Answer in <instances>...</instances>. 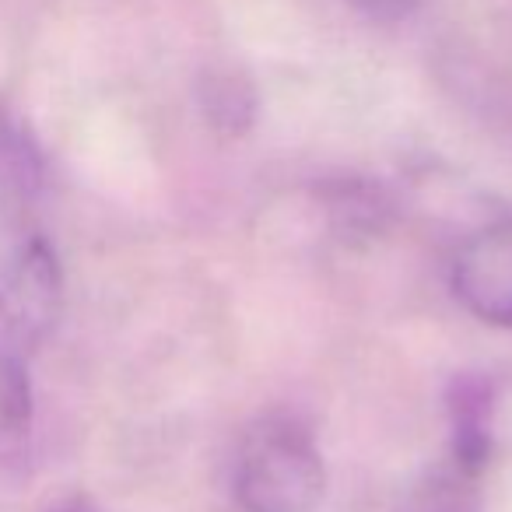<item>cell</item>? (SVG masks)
I'll return each instance as SVG.
<instances>
[{
    "mask_svg": "<svg viewBox=\"0 0 512 512\" xmlns=\"http://www.w3.org/2000/svg\"><path fill=\"white\" fill-rule=\"evenodd\" d=\"M32 383L22 358L0 351V463L22 456L32 435Z\"/></svg>",
    "mask_w": 512,
    "mask_h": 512,
    "instance_id": "obj_8",
    "label": "cell"
},
{
    "mask_svg": "<svg viewBox=\"0 0 512 512\" xmlns=\"http://www.w3.org/2000/svg\"><path fill=\"white\" fill-rule=\"evenodd\" d=\"M453 295L477 320L512 330V211L460 242L453 256Z\"/></svg>",
    "mask_w": 512,
    "mask_h": 512,
    "instance_id": "obj_3",
    "label": "cell"
},
{
    "mask_svg": "<svg viewBox=\"0 0 512 512\" xmlns=\"http://www.w3.org/2000/svg\"><path fill=\"white\" fill-rule=\"evenodd\" d=\"M323 211H327L330 228L337 239L358 242V239H376L386 232L393 218V200L379 183L362 176H337L320 186Z\"/></svg>",
    "mask_w": 512,
    "mask_h": 512,
    "instance_id": "obj_5",
    "label": "cell"
},
{
    "mask_svg": "<svg viewBox=\"0 0 512 512\" xmlns=\"http://www.w3.org/2000/svg\"><path fill=\"white\" fill-rule=\"evenodd\" d=\"M46 162L25 120L0 99V197L29 200L43 190Z\"/></svg>",
    "mask_w": 512,
    "mask_h": 512,
    "instance_id": "obj_6",
    "label": "cell"
},
{
    "mask_svg": "<svg viewBox=\"0 0 512 512\" xmlns=\"http://www.w3.org/2000/svg\"><path fill=\"white\" fill-rule=\"evenodd\" d=\"M50 512H95V509H88V505H81V502H64V505H57V509H50Z\"/></svg>",
    "mask_w": 512,
    "mask_h": 512,
    "instance_id": "obj_11",
    "label": "cell"
},
{
    "mask_svg": "<svg viewBox=\"0 0 512 512\" xmlns=\"http://www.w3.org/2000/svg\"><path fill=\"white\" fill-rule=\"evenodd\" d=\"M449 411V460L481 474L491 460V421H495V386L481 372H463L446 390Z\"/></svg>",
    "mask_w": 512,
    "mask_h": 512,
    "instance_id": "obj_4",
    "label": "cell"
},
{
    "mask_svg": "<svg viewBox=\"0 0 512 512\" xmlns=\"http://www.w3.org/2000/svg\"><path fill=\"white\" fill-rule=\"evenodd\" d=\"M477 477L456 460H442L411 484L397 512H481Z\"/></svg>",
    "mask_w": 512,
    "mask_h": 512,
    "instance_id": "obj_7",
    "label": "cell"
},
{
    "mask_svg": "<svg viewBox=\"0 0 512 512\" xmlns=\"http://www.w3.org/2000/svg\"><path fill=\"white\" fill-rule=\"evenodd\" d=\"M200 102H204V116L211 120V127L228 137L249 130L253 113H256L253 88L242 78H235V74H211Z\"/></svg>",
    "mask_w": 512,
    "mask_h": 512,
    "instance_id": "obj_9",
    "label": "cell"
},
{
    "mask_svg": "<svg viewBox=\"0 0 512 512\" xmlns=\"http://www.w3.org/2000/svg\"><path fill=\"white\" fill-rule=\"evenodd\" d=\"M64 313V267L43 235H22L0 249V334L15 348H36Z\"/></svg>",
    "mask_w": 512,
    "mask_h": 512,
    "instance_id": "obj_2",
    "label": "cell"
},
{
    "mask_svg": "<svg viewBox=\"0 0 512 512\" xmlns=\"http://www.w3.org/2000/svg\"><path fill=\"white\" fill-rule=\"evenodd\" d=\"M351 8H358L365 18H372V22H404V18H411L414 11H418L421 0H348Z\"/></svg>",
    "mask_w": 512,
    "mask_h": 512,
    "instance_id": "obj_10",
    "label": "cell"
},
{
    "mask_svg": "<svg viewBox=\"0 0 512 512\" xmlns=\"http://www.w3.org/2000/svg\"><path fill=\"white\" fill-rule=\"evenodd\" d=\"M323 488V456L302 421L271 414L249 428L232 474V491L242 512H313Z\"/></svg>",
    "mask_w": 512,
    "mask_h": 512,
    "instance_id": "obj_1",
    "label": "cell"
}]
</instances>
